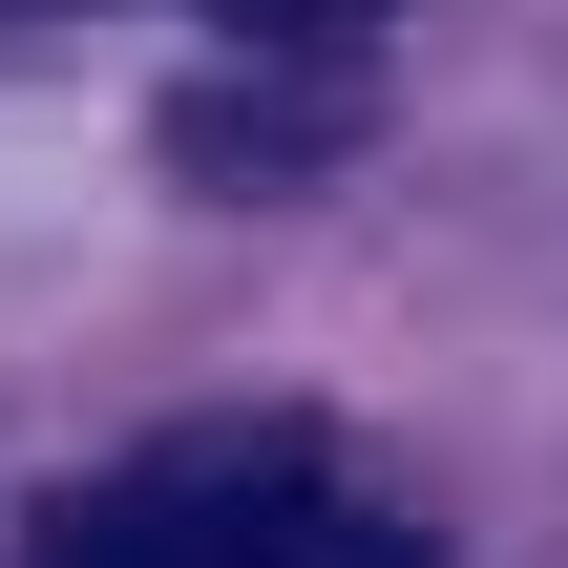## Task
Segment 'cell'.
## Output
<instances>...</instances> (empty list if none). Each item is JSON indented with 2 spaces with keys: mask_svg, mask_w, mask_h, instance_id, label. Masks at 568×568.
<instances>
[{
  "mask_svg": "<svg viewBox=\"0 0 568 568\" xmlns=\"http://www.w3.org/2000/svg\"><path fill=\"white\" fill-rule=\"evenodd\" d=\"M42 568H400L358 506H337V464L295 443V422H190V443H148V464H105Z\"/></svg>",
  "mask_w": 568,
  "mask_h": 568,
  "instance_id": "cell-1",
  "label": "cell"
},
{
  "mask_svg": "<svg viewBox=\"0 0 568 568\" xmlns=\"http://www.w3.org/2000/svg\"><path fill=\"white\" fill-rule=\"evenodd\" d=\"M169 148L190 169H316V148H358V84H190Z\"/></svg>",
  "mask_w": 568,
  "mask_h": 568,
  "instance_id": "cell-2",
  "label": "cell"
},
{
  "mask_svg": "<svg viewBox=\"0 0 568 568\" xmlns=\"http://www.w3.org/2000/svg\"><path fill=\"white\" fill-rule=\"evenodd\" d=\"M232 21H274V42H316V21H358V0H232Z\"/></svg>",
  "mask_w": 568,
  "mask_h": 568,
  "instance_id": "cell-3",
  "label": "cell"
}]
</instances>
